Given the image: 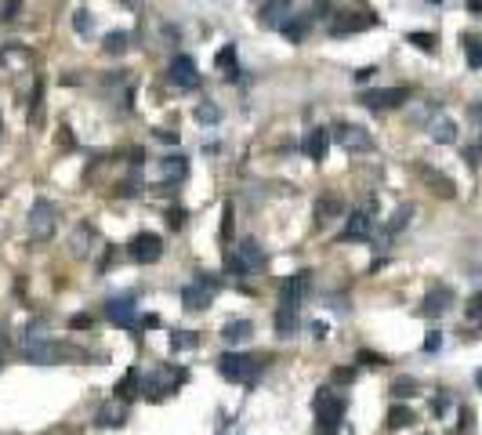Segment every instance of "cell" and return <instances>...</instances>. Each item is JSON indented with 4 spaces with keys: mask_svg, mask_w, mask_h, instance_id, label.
<instances>
[{
    "mask_svg": "<svg viewBox=\"0 0 482 435\" xmlns=\"http://www.w3.org/2000/svg\"><path fill=\"white\" fill-rule=\"evenodd\" d=\"M19 349L22 355L29 363H62V360H80V352L69 349V344H62V341H51L47 334H25L19 341Z\"/></svg>",
    "mask_w": 482,
    "mask_h": 435,
    "instance_id": "6da1fadb",
    "label": "cell"
},
{
    "mask_svg": "<svg viewBox=\"0 0 482 435\" xmlns=\"http://www.w3.org/2000/svg\"><path fill=\"white\" fill-rule=\"evenodd\" d=\"M312 410H315V425H320V432L337 435L341 417H345V399H341L334 388H320V392H315Z\"/></svg>",
    "mask_w": 482,
    "mask_h": 435,
    "instance_id": "7a4b0ae2",
    "label": "cell"
},
{
    "mask_svg": "<svg viewBox=\"0 0 482 435\" xmlns=\"http://www.w3.org/2000/svg\"><path fill=\"white\" fill-rule=\"evenodd\" d=\"M218 374L225 381H236V385H250L254 377L261 374V363L254 355H239V352H225L218 360Z\"/></svg>",
    "mask_w": 482,
    "mask_h": 435,
    "instance_id": "3957f363",
    "label": "cell"
},
{
    "mask_svg": "<svg viewBox=\"0 0 482 435\" xmlns=\"http://www.w3.org/2000/svg\"><path fill=\"white\" fill-rule=\"evenodd\" d=\"M261 265H265V254L258 247V239H243L232 254H225V268L232 276H250V272H258Z\"/></svg>",
    "mask_w": 482,
    "mask_h": 435,
    "instance_id": "277c9868",
    "label": "cell"
},
{
    "mask_svg": "<svg viewBox=\"0 0 482 435\" xmlns=\"http://www.w3.org/2000/svg\"><path fill=\"white\" fill-rule=\"evenodd\" d=\"M214 294H218V279L210 272H196V279L182 290V305L189 312H203V309H210Z\"/></svg>",
    "mask_w": 482,
    "mask_h": 435,
    "instance_id": "5b68a950",
    "label": "cell"
},
{
    "mask_svg": "<svg viewBox=\"0 0 482 435\" xmlns=\"http://www.w3.org/2000/svg\"><path fill=\"white\" fill-rule=\"evenodd\" d=\"M309 290H312V272L309 268H301V272H294L283 283V290H279V312H301V301L309 298Z\"/></svg>",
    "mask_w": 482,
    "mask_h": 435,
    "instance_id": "8992f818",
    "label": "cell"
},
{
    "mask_svg": "<svg viewBox=\"0 0 482 435\" xmlns=\"http://www.w3.org/2000/svg\"><path fill=\"white\" fill-rule=\"evenodd\" d=\"M25 225H29V236L33 239H40V243L51 239V236H55V225H58V207L51 200H36L29 217H25Z\"/></svg>",
    "mask_w": 482,
    "mask_h": 435,
    "instance_id": "52a82bcc",
    "label": "cell"
},
{
    "mask_svg": "<svg viewBox=\"0 0 482 435\" xmlns=\"http://www.w3.org/2000/svg\"><path fill=\"white\" fill-rule=\"evenodd\" d=\"M127 254H131L138 265H156L163 258V239L156 233H138L131 239V247H127Z\"/></svg>",
    "mask_w": 482,
    "mask_h": 435,
    "instance_id": "ba28073f",
    "label": "cell"
},
{
    "mask_svg": "<svg viewBox=\"0 0 482 435\" xmlns=\"http://www.w3.org/2000/svg\"><path fill=\"white\" fill-rule=\"evenodd\" d=\"M406 98H410V91H406V87H374V91L359 95V102H363L366 109H374V113L396 109V106H402Z\"/></svg>",
    "mask_w": 482,
    "mask_h": 435,
    "instance_id": "9c48e42d",
    "label": "cell"
},
{
    "mask_svg": "<svg viewBox=\"0 0 482 435\" xmlns=\"http://www.w3.org/2000/svg\"><path fill=\"white\" fill-rule=\"evenodd\" d=\"M334 138H337V145L348 149V152H370V149H374L370 131H366V127H359V124H337V127H334Z\"/></svg>",
    "mask_w": 482,
    "mask_h": 435,
    "instance_id": "30bf717a",
    "label": "cell"
},
{
    "mask_svg": "<svg viewBox=\"0 0 482 435\" xmlns=\"http://www.w3.org/2000/svg\"><path fill=\"white\" fill-rule=\"evenodd\" d=\"M167 80L174 87H182V91H193V87L200 84V73H196V62L189 55H174L171 66H167Z\"/></svg>",
    "mask_w": 482,
    "mask_h": 435,
    "instance_id": "8fae6325",
    "label": "cell"
},
{
    "mask_svg": "<svg viewBox=\"0 0 482 435\" xmlns=\"http://www.w3.org/2000/svg\"><path fill=\"white\" fill-rule=\"evenodd\" d=\"M377 25V15H352V11H337V19L330 22V36H348V33H363Z\"/></svg>",
    "mask_w": 482,
    "mask_h": 435,
    "instance_id": "7c38bea8",
    "label": "cell"
},
{
    "mask_svg": "<svg viewBox=\"0 0 482 435\" xmlns=\"http://www.w3.org/2000/svg\"><path fill=\"white\" fill-rule=\"evenodd\" d=\"M106 316H109L117 327H123V330H134V327H138L134 298H109V301H106Z\"/></svg>",
    "mask_w": 482,
    "mask_h": 435,
    "instance_id": "4fadbf2b",
    "label": "cell"
},
{
    "mask_svg": "<svg viewBox=\"0 0 482 435\" xmlns=\"http://www.w3.org/2000/svg\"><path fill=\"white\" fill-rule=\"evenodd\" d=\"M370 236H374V217H370V211H352L345 217V233H341V239L363 243V239H370Z\"/></svg>",
    "mask_w": 482,
    "mask_h": 435,
    "instance_id": "5bb4252c",
    "label": "cell"
},
{
    "mask_svg": "<svg viewBox=\"0 0 482 435\" xmlns=\"http://www.w3.org/2000/svg\"><path fill=\"white\" fill-rule=\"evenodd\" d=\"M290 11H294L290 0H265V4L258 8V22L265 25V30H283V22L290 19Z\"/></svg>",
    "mask_w": 482,
    "mask_h": 435,
    "instance_id": "9a60e30c",
    "label": "cell"
},
{
    "mask_svg": "<svg viewBox=\"0 0 482 435\" xmlns=\"http://www.w3.org/2000/svg\"><path fill=\"white\" fill-rule=\"evenodd\" d=\"M301 149H304V156L309 160H326V149H330V131L326 127H312L309 134H304V142H301Z\"/></svg>",
    "mask_w": 482,
    "mask_h": 435,
    "instance_id": "2e32d148",
    "label": "cell"
},
{
    "mask_svg": "<svg viewBox=\"0 0 482 435\" xmlns=\"http://www.w3.org/2000/svg\"><path fill=\"white\" fill-rule=\"evenodd\" d=\"M450 305H453L450 287H431L424 298V316H442V312H450Z\"/></svg>",
    "mask_w": 482,
    "mask_h": 435,
    "instance_id": "e0dca14e",
    "label": "cell"
},
{
    "mask_svg": "<svg viewBox=\"0 0 482 435\" xmlns=\"http://www.w3.org/2000/svg\"><path fill=\"white\" fill-rule=\"evenodd\" d=\"M123 421H127V399H123V395H120L117 403H106L98 410V425L101 428H120Z\"/></svg>",
    "mask_w": 482,
    "mask_h": 435,
    "instance_id": "ac0fdd59",
    "label": "cell"
},
{
    "mask_svg": "<svg viewBox=\"0 0 482 435\" xmlns=\"http://www.w3.org/2000/svg\"><path fill=\"white\" fill-rule=\"evenodd\" d=\"M428 134H431V142H439V145H453L457 142V124L450 117H435L428 124Z\"/></svg>",
    "mask_w": 482,
    "mask_h": 435,
    "instance_id": "d6986e66",
    "label": "cell"
},
{
    "mask_svg": "<svg viewBox=\"0 0 482 435\" xmlns=\"http://www.w3.org/2000/svg\"><path fill=\"white\" fill-rule=\"evenodd\" d=\"M309 22H312V15H290L283 22V36H287L290 44H301L304 33H309Z\"/></svg>",
    "mask_w": 482,
    "mask_h": 435,
    "instance_id": "ffe728a7",
    "label": "cell"
},
{
    "mask_svg": "<svg viewBox=\"0 0 482 435\" xmlns=\"http://www.w3.org/2000/svg\"><path fill=\"white\" fill-rule=\"evenodd\" d=\"M160 167H163V178H167L171 185H178V182H185V178H189V160L185 156H167Z\"/></svg>",
    "mask_w": 482,
    "mask_h": 435,
    "instance_id": "44dd1931",
    "label": "cell"
},
{
    "mask_svg": "<svg viewBox=\"0 0 482 435\" xmlns=\"http://www.w3.org/2000/svg\"><path fill=\"white\" fill-rule=\"evenodd\" d=\"M250 319H232V323H225L221 327V338L228 341V344H239V341H247L250 338Z\"/></svg>",
    "mask_w": 482,
    "mask_h": 435,
    "instance_id": "7402d4cb",
    "label": "cell"
},
{
    "mask_svg": "<svg viewBox=\"0 0 482 435\" xmlns=\"http://www.w3.org/2000/svg\"><path fill=\"white\" fill-rule=\"evenodd\" d=\"M417 171H421V178H424L428 185H435V193H439V196H446V200L453 196V182H450L446 174H439L435 167H417Z\"/></svg>",
    "mask_w": 482,
    "mask_h": 435,
    "instance_id": "603a6c76",
    "label": "cell"
},
{
    "mask_svg": "<svg viewBox=\"0 0 482 435\" xmlns=\"http://www.w3.org/2000/svg\"><path fill=\"white\" fill-rule=\"evenodd\" d=\"M44 117V80H33V95H29V124L36 127Z\"/></svg>",
    "mask_w": 482,
    "mask_h": 435,
    "instance_id": "cb8c5ba5",
    "label": "cell"
},
{
    "mask_svg": "<svg viewBox=\"0 0 482 435\" xmlns=\"http://www.w3.org/2000/svg\"><path fill=\"white\" fill-rule=\"evenodd\" d=\"M413 410H410V406H391V410H388V428L391 432H399V428H410L413 425Z\"/></svg>",
    "mask_w": 482,
    "mask_h": 435,
    "instance_id": "d4e9b609",
    "label": "cell"
},
{
    "mask_svg": "<svg viewBox=\"0 0 482 435\" xmlns=\"http://www.w3.org/2000/svg\"><path fill=\"white\" fill-rule=\"evenodd\" d=\"M410 217H413V203H402V207H399L396 214H391V222H388V228H385V233H388V236H396L399 228H406V225H410Z\"/></svg>",
    "mask_w": 482,
    "mask_h": 435,
    "instance_id": "484cf974",
    "label": "cell"
},
{
    "mask_svg": "<svg viewBox=\"0 0 482 435\" xmlns=\"http://www.w3.org/2000/svg\"><path fill=\"white\" fill-rule=\"evenodd\" d=\"M341 211H345V207H341V203H337L334 196H323L320 203H315V217H320V222H334V217H337Z\"/></svg>",
    "mask_w": 482,
    "mask_h": 435,
    "instance_id": "4316f807",
    "label": "cell"
},
{
    "mask_svg": "<svg viewBox=\"0 0 482 435\" xmlns=\"http://www.w3.org/2000/svg\"><path fill=\"white\" fill-rule=\"evenodd\" d=\"M127 40H131V36H127L123 30H117V33H109L106 40H101V51H106V55H123V51H127Z\"/></svg>",
    "mask_w": 482,
    "mask_h": 435,
    "instance_id": "83f0119b",
    "label": "cell"
},
{
    "mask_svg": "<svg viewBox=\"0 0 482 435\" xmlns=\"http://www.w3.org/2000/svg\"><path fill=\"white\" fill-rule=\"evenodd\" d=\"M464 55L472 69H482V36H464Z\"/></svg>",
    "mask_w": 482,
    "mask_h": 435,
    "instance_id": "f1b7e54d",
    "label": "cell"
},
{
    "mask_svg": "<svg viewBox=\"0 0 482 435\" xmlns=\"http://www.w3.org/2000/svg\"><path fill=\"white\" fill-rule=\"evenodd\" d=\"M218 69H221L225 76H232V80L239 76V69H236V47H232V44L218 51Z\"/></svg>",
    "mask_w": 482,
    "mask_h": 435,
    "instance_id": "f546056e",
    "label": "cell"
},
{
    "mask_svg": "<svg viewBox=\"0 0 482 435\" xmlns=\"http://www.w3.org/2000/svg\"><path fill=\"white\" fill-rule=\"evenodd\" d=\"M91 239H95V228L91 225H80L73 233V254H91V247H87Z\"/></svg>",
    "mask_w": 482,
    "mask_h": 435,
    "instance_id": "4dcf8cb0",
    "label": "cell"
},
{
    "mask_svg": "<svg viewBox=\"0 0 482 435\" xmlns=\"http://www.w3.org/2000/svg\"><path fill=\"white\" fill-rule=\"evenodd\" d=\"M196 120L200 124H218L221 120V109L214 106V102H200V106H196Z\"/></svg>",
    "mask_w": 482,
    "mask_h": 435,
    "instance_id": "1f68e13d",
    "label": "cell"
},
{
    "mask_svg": "<svg viewBox=\"0 0 482 435\" xmlns=\"http://www.w3.org/2000/svg\"><path fill=\"white\" fill-rule=\"evenodd\" d=\"M391 395H396V399H410V395H417V381L413 377H399L396 385H391Z\"/></svg>",
    "mask_w": 482,
    "mask_h": 435,
    "instance_id": "d6a6232c",
    "label": "cell"
},
{
    "mask_svg": "<svg viewBox=\"0 0 482 435\" xmlns=\"http://www.w3.org/2000/svg\"><path fill=\"white\" fill-rule=\"evenodd\" d=\"M73 30H76V33H84V36L95 30V19H91V11H87V8H80V11L73 15Z\"/></svg>",
    "mask_w": 482,
    "mask_h": 435,
    "instance_id": "836d02e7",
    "label": "cell"
},
{
    "mask_svg": "<svg viewBox=\"0 0 482 435\" xmlns=\"http://www.w3.org/2000/svg\"><path fill=\"white\" fill-rule=\"evenodd\" d=\"M232 228H236V214H232V203H225L221 207V239L225 243L232 239Z\"/></svg>",
    "mask_w": 482,
    "mask_h": 435,
    "instance_id": "e575fe53",
    "label": "cell"
},
{
    "mask_svg": "<svg viewBox=\"0 0 482 435\" xmlns=\"http://www.w3.org/2000/svg\"><path fill=\"white\" fill-rule=\"evenodd\" d=\"M193 344H200V338L189 334V330H174L171 334V349H193Z\"/></svg>",
    "mask_w": 482,
    "mask_h": 435,
    "instance_id": "d590c367",
    "label": "cell"
},
{
    "mask_svg": "<svg viewBox=\"0 0 482 435\" xmlns=\"http://www.w3.org/2000/svg\"><path fill=\"white\" fill-rule=\"evenodd\" d=\"M294 327H298V316H294V312H276V330H279L283 338H287Z\"/></svg>",
    "mask_w": 482,
    "mask_h": 435,
    "instance_id": "8d00e7d4",
    "label": "cell"
},
{
    "mask_svg": "<svg viewBox=\"0 0 482 435\" xmlns=\"http://www.w3.org/2000/svg\"><path fill=\"white\" fill-rule=\"evenodd\" d=\"M406 40H410L413 47H421V51H435V36L431 33H410Z\"/></svg>",
    "mask_w": 482,
    "mask_h": 435,
    "instance_id": "74e56055",
    "label": "cell"
},
{
    "mask_svg": "<svg viewBox=\"0 0 482 435\" xmlns=\"http://www.w3.org/2000/svg\"><path fill=\"white\" fill-rule=\"evenodd\" d=\"M468 319H472V323H482V294H475V298L468 301Z\"/></svg>",
    "mask_w": 482,
    "mask_h": 435,
    "instance_id": "f35d334b",
    "label": "cell"
},
{
    "mask_svg": "<svg viewBox=\"0 0 482 435\" xmlns=\"http://www.w3.org/2000/svg\"><path fill=\"white\" fill-rule=\"evenodd\" d=\"M163 222H167L171 228H182L185 225V211L182 207H167V217H163Z\"/></svg>",
    "mask_w": 482,
    "mask_h": 435,
    "instance_id": "ab89813d",
    "label": "cell"
},
{
    "mask_svg": "<svg viewBox=\"0 0 482 435\" xmlns=\"http://www.w3.org/2000/svg\"><path fill=\"white\" fill-rule=\"evenodd\" d=\"M359 363H363V366H385V355H377V352H359Z\"/></svg>",
    "mask_w": 482,
    "mask_h": 435,
    "instance_id": "60d3db41",
    "label": "cell"
},
{
    "mask_svg": "<svg viewBox=\"0 0 482 435\" xmlns=\"http://www.w3.org/2000/svg\"><path fill=\"white\" fill-rule=\"evenodd\" d=\"M439 344H442V338L435 334V330H431V334L424 338V352H439Z\"/></svg>",
    "mask_w": 482,
    "mask_h": 435,
    "instance_id": "b9f144b4",
    "label": "cell"
},
{
    "mask_svg": "<svg viewBox=\"0 0 482 435\" xmlns=\"http://www.w3.org/2000/svg\"><path fill=\"white\" fill-rule=\"evenodd\" d=\"M69 327H73V330H87V327H91V316H73Z\"/></svg>",
    "mask_w": 482,
    "mask_h": 435,
    "instance_id": "7bdbcfd3",
    "label": "cell"
},
{
    "mask_svg": "<svg viewBox=\"0 0 482 435\" xmlns=\"http://www.w3.org/2000/svg\"><path fill=\"white\" fill-rule=\"evenodd\" d=\"M19 19V0H11V4L4 8V22H15Z\"/></svg>",
    "mask_w": 482,
    "mask_h": 435,
    "instance_id": "ee69618b",
    "label": "cell"
},
{
    "mask_svg": "<svg viewBox=\"0 0 482 435\" xmlns=\"http://www.w3.org/2000/svg\"><path fill=\"white\" fill-rule=\"evenodd\" d=\"M374 66H366V69H359V73H355V84H366V80H374Z\"/></svg>",
    "mask_w": 482,
    "mask_h": 435,
    "instance_id": "f6af8a7d",
    "label": "cell"
},
{
    "mask_svg": "<svg viewBox=\"0 0 482 435\" xmlns=\"http://www.w3.org/2000/svg\"><path fill=\"white\" fill-rule=\"evenodd\" d=\"M472 410H468V406H464V410H461V425H457V428H461V432H468V428H472Z\"/></svg>",
    "mask_w": 482,
    "mask_h": 435,
    "instance_id": "bcb514c9",
    "label": "cell"
},
{
    "mask_svg": "<svg viewBox=\"0 0 482 435\" xmlns=\"http://www.w3.org/2000/svg\"><path fill=\"white\" fill-rule=\"evenodd\" d=\"M446 406H450V395H446V392L435 395V414H446Z\"/></svg>",
    "mask_w": 482,
    "mask_h": 435,
    "instance_id": "7dc6e473",
    "label": "cell"
},
{
    "mask_svg": "<svg viewBox=\"0 0 482 435\" xmlns=\"http://www.w3.org/2000/svg\"><path fill=\"white\" fill-rule=\"evenodd\" d=\"M312 338L323 341V338H326V323H312Z\"/></svg>",
    "mask_w": 482,
    "mask_h": 435,
    "instance_id": "c3c4849f",
    "label": "cell"
},
{
    "mask_svg": "<svg viewBox=\"0 0 482 435\" xmlns=\"http://www.w3.org/2000/svg\"><path fill=\"white\" fill-rule=\"evenodd\" d=\"M156 138H160V142H171V145H174V142H178V131H156Z\"/></svg>",
    "mask_w": 482,
    "mask_h": 435,
    "instance_id": "681fc988",
    "label": "cell"
},
{
    "mask_svg": "<svg viewBox=\"0 0 482 435\" xmlns=\"http://www.w3.org/2000/svg\"><path fill=\"white\" fill-rule=\"evenodd\" d=\"M334 377H337V381H352V377H355V370H337Z\"/></svg>",
    "mask_w": 482,
    "mask_h": 435,
    "instance_id": "f907efd6",
    "label": "cell"
},
{
    "mask_svg": "<svg viewBox=\"0 0 482 435\" xmlns=\"http://www.w3.org/2000/svg\"><path fill=\"white\" fill-rule=\"evenodd\" d=\"M468 11H482V0H468Z\"/></svg>",
    "mask_w": 482,
    "mask_h": 435,
    "instance_id": "816d5d0a",
    "label": "cell"
},
{
    "mask_svg": "<svg viewBox=\"0 0 482 435\" xmlns=\"http://www.w3.org/2000/svg\"><path fill=\"white\" fill-rule=\"evenodd\" d=\"M428 4H439V0H428Z\"/></svg>",
    "mask_w": 482,
    "mask_h": 435,
    "instance_id": "f5cc1de1",
    "label": "cell"
}]
</instances>
